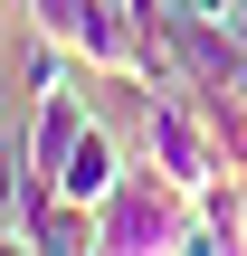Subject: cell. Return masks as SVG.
Returning a JSON list of instances; mask_svg holds the SVG:
<instances>
[{"mask_svg":"<svg viewBox=\"0 0 247 256\" xmlns=\"http://www.w3.org/2000/svg\"><path fill=\"white\" fill-rule=\"evenodd\" d=\"M162 28H171L181 86H238V76H247V38H238V19H190V10H162Z\"/></svg>","mask_w":247,"mask_h":256,"instance_id":"3","label":"cell"},{"mask_svg":"<svg viewBox=\"0 0 247 256\" xmlns=\"http://www.w3.org/2000/svg\"><path fill=\"white\" fill-rule=\"evenodd\" d=\"M124 171H133V162H124V133H114V124H105V114H95V124H86V133H76V152H67V171H57V190H67V200H86V209H95V200H105V190H114V180H124Z\"/></svg>","mask_w":247,"mask_h":256,"instance_id":"5","label":"cell"},{"mask_svg":"<svg viewBox=\"0 0 247 256\" xmlns=\"http://www.w3.org/2000/svg\"><path fill=\"white\" fill-rule=\"evenodd\" d=\"M190 104H200V124H209V142H219V162H228V180H247V95H238V86H190Z\"/></svg>","mask_w":247,"mask_h":256,"instance_id":"8","label":"cell"},{"mask_svg":"<svg viewBox=\"0 0 247 256\" xmlns=\"http://www.w3.org/2000/svg\"><path fill=\"white\" fill-rule=\"evenodd\" d=\"M95 238H105V228H95L86 200H67V190H38V200H29V247L38 256H95Z\"/></svg>","mask_w":247,"mask_h":256,"instance_id":"6","label":"cell"},{"mask_svg":"<svg viewBox=\"0 0 247 256\" xmlns=\"http://www.w3.org/2000/svg\"><path fill=\"white\" fill-rule=\"evenodd\" d=\"M19 86H29V104H48V95H76V48L67 38H48V28H19Z\"/></svg>","mask_w":247,"mask_h":256,"instance_id":"7","label":"cell"},{"mask_svg":"<svg viewBox=\"0 0 247 256\" xmlns=\"http://www.w3.org/2000/svg\"><path fill=\"white\" fill-rule=\"evenodd\" d=\"M133 142H143V162H152L162 180H181L190 200H209V190L228 180V162H219V142H209V124H200V104H190V86H171V95H143V114H133Z\"/></svg>","mask_w":247,"mask_h":256,"instance_id":"2","label":"cell"},{"mask_svg":"<svg viewBox=\"0 0 247 256\" xmlns=\"http://www.w3.org/2000/svg\"><path fill=\"white\" fill-rule=\"evenodd\" d=\"M86 10H95V0H29V28H48V38H67V48H76Z\"/></svg>","mask_w":247,"mask_h":256,"instance_id":"9","label":"cell"},{"mask_svg":"<svg viewBox=\"0 0 247 256\" xmlns=\"http://www.w3.org/2000/svg\"><path fill=\"white\" fill-rule=\"evenodd\" d=\"M86 124H95L86 95H48V104H29V171H38V190H57V171H67V152H76Z\"/></svg>","mask_w":247,"mask_h":256,"instance_id":"4","label":"cell"},{"mask_svg":"<svg viewBox=\"0 0 247 256\" xmlns=\"http://www.w3.org/2000/svg\"><path fill=\"white\" fill-rule=\"evenodd\" d=\"M162 10H190V19H238L247 0H162Z\"/></svg>","mask_w":247,"mask_h":256,"instance_id":"10","label":"cell"},{"mask_svg":"<svg viewBox=\"0 0 247 256\" xmlns=\"http://www.w3.org/2000/svg\"><path fill=\"white\" fill-rule=\"evenodd\" d=\"M95 256H209V218L181 180H162L152 162L124 171L105 200H95Z\"/></svg>","mask_w":247,"mask_h":256,"instance_id":"1","label":"cell"},{"mask_svg":"<svg viewBox=\"0 0 247 256\" xmlns=\"http://www.w3.org/2000/svg\"><path fill=\"white\" fill-rule=\"evenodd\" d=\"M238 38H247V10H238Z\"/></svg>","mask_w":247,"mask_h":256,"instance_id":"12","label":"cell"},{"mask_svg":"<svg viewBox=\"0 0 247 256\" xmlns=\"http://www.w3.org/2000/svg\"><path fill=\"white\" fill-rule=\"evenodd\" d=\"M0 124H10V86H0Z\"/></svg>","mask_w":247,"mask_h":256,"instance_id":"11","label":"cell"}]
</instances>
